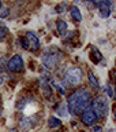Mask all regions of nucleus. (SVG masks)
<instances>
[{
	"mask_svg": "<svg viewBox=\"0 0 116 132\" xmlns=\"http://www.w3.org/2000/svg\"><path fill=\"white\" fill-rule=\"evenodd\" d=\"M92 101V95L86 88H77L67 99V107L71 114H81Z\"/></svg>",
	"mask_w": 116,
	"mask_h": 132,
	"instance_id": "1",
	"label": "nucleus"
},
{
	"mask_svg": "<svg viewBox=\"0 0 116 132\" xmlns=\"http://www.w3.org/2000/svg\"><path fill=\"white\" fill-rule=\"evenodd\" d=\"M92 110L94 111L97 118H105L108 114L109 106L108 101L105 99V96H96L92 101Z\"/></svg>",
	"mask_w": 116,
	"mask_h": 132,
	"instance_id": "2",
	"label": "nucleus"
},
{
	"mask_svg": "<svg viewBox=\"0 0 116 132\" xmlns=\"http://www.w3.org/2000/svg\"><path fill=\"white\" fill-rule=\"evenodd\" d=\"M82 77H83V73H82V69L79 66H71V68H68L64 73V81L70 85L79 84Z\"/></svg>",
	"mask_w": 116,
	"mask_h": 132,
	"instance_id": "3",
	"label": "nucleus"
},
{
	"mask_svg": "<svg viewBox=\"0 0 116 132\" xmlns=\"http://www.w3.org/2000/svg\"><path fill=\"white\" fill-rule=\"evenodd\" d=\"M7 69L12 73H19L23 70V59L20 55H14L7 62Z\"/></svg>",
	"mask_w": 116,
	"mask_h": 132,
	"instance_id": "4",
	"label": "nucleus"
},
{
	"mask_svg": "<svg viewBox=\"0 0 116 132\" xmlns=\"http://www.w3.org/2000/svg\"><path fill=\"white\" fill-rule=\"evenodd\" d=\"M59 61H60V58H59V55H57L55 51H48L43 56V62H44V65H45L47 69L56 68V66L59 65Z\"/></svg>",
	"mask_w": 116,
	"mask_h": 132,
	"instance_id": "5",
	"label": "nucleus"
},
{
	"mask_svg": "<svg viewBox=\"0 0 116 132\" xmlns=\"http://www.w3.org/2000/svg\"><path fill=\"white\" fill-rule=\"evenodd\" d=\"M81 121L88 127H92L96 124L97 117H96V114H94V111L92 110V107H86V109L81 113Z\"/></svg>",
	"mask_w": 116,
	"mask_h": 132,
	"instance_id": "6",
	"label": "nucleus"
},
{
	"mask_svg": "<svg viewBox=\"0 0 116 132\" xmlns=\"http://www.w3.org/2000/svg\"><path fill=\"white\" fill-rule=\"evenodd\" d=\"M94 6L98 8V14H100L101 18H108L111 15V7L112 4L108 0H100V2H96Z\"/></svg>",
	"mask_w": 116,
	"mask_h": 132,
	"instance_id": "7",
	"label": "nucleus"
},
{
	"mask_svg": "<svg viewBox=\"0 0 116 132\" xmlns=\"http://www.w3.org/2000/svg\"><path fill=\"white\" fill-rule=\"evenodd\" d=\"M25 39H26L27 47L30 51H37V50L40 48V40H38V37H37L36 33L27 32L26 35H25Z\"/></svg>",
	"mask_w": 116,
	"mask_h": 132,
	"instance_id": "8",
	"label": "nucleus"
},
{
	"mask_svg": "<svg viewBox=\"0 0 116 132\" xmlns=\"http://www.w3.org/2000/svg\"><path fill=\"white\" fill-rule=\"evenodd\" d=\"M88 80H89L90 87H92L94 91H98V89H100V84H98V80H97V77L94 76V73H93V72H89V73H88Z\"/></svg>",
	"mask_w": 116,
	"mask_h": 132,
	"instance_id": "9",
	"label": "nucleus"
},
{
	"mask_svg": "<svg viewBox=\"0 0 116 132\" xmlns=\"http://www.w3.org/2000/svg\"><path fill=\"white\" fill-rule=\"evenodd\" d=\"M70 15H71V18L75 21V22H81L82 21V14H81L79 8L75 7V6H72L70 8Z\"/></svg>",
	"mask_w": 116,
	"mask_h": 132,
	"instance_id": "10",
	"label": "nucleus"
},
{
	"mask_svg": "<svg viewBox=\"0 0 116 132\" xmlns=\"http://www.w3.org/2000/svg\"><path fill=\"white\" fill-rule=\"evenodd\" d=\"M56 29L59 32V35H64L66 30H67V22L63 19H57L56 21Z\"/></svg>",
	"mask_w": 116,
	"mask_h": 132,
	"instance_id": "11",
	"label": "nucleus"
},
{
	"mask_svg": "<svg viewBox=\"0 0 116 132\" xmlns=\"http://www.w3.org/2000/svg\"><path fill=\"white\" fill-rule=\"evenodd\" d=\"M41 88H43V92H44V96L47 99H51L52 96V88L49 87V84L47 81H44L43 84H41Z\"/></svg>",
	"mask_w": 116,
	"mask_h": 132,
	"instance_id": "12",
	"label": "nucleus"
},
{
	"mask_svg": "<svg viewBox=\"0 0 116 132\" xmlns=\"http://www.w3.org/2000/svg\"><path fill=\"white\" fill-rule=\"evenodd\" d=\"M60 120L57 117H53V116H51V117L48 118V125L49 128H59L60 127Z\"/></svg>",
	"mask_w": 116,
	"mask_h": 132,
	"instance_id": "13",
	"label": "nucleus"
},
{
	"mask_svg": "<svg viewBox=\"0 0 116 132\" xmlns=\"http://www.w3.org/2000/svg\"><path fill=\"white\" fill-rule=\"evenodd\" d=\"M92 51H93V55H90V58H92V61L94 62V63H98L101 59H102V56H101V52L100 51H97L94 47H92Z\"/></svg>",
	"mask_w": 116,
	"mask_h": 132,
	"instance_id": "14",
	"label": "nucleus"
},
{
	"mask_svg": "<svg viewBox=\"0 0 116 132\" xmlns=\"http://www.w3.org/2000/svg\"><path fill=\"white\" fill-rule=\"evenodd\" d=\"M105 94L108 95L109 98H113L115 96V94H113V87L109 84V82H107V85H105Z\"/></svg>",
	"mask_w": 116,
	"mask_h": 132,
	"instance_id": "15",
	"label": "nucleus"
},
{
	"mask_svg": "<svg viewBox=\"0 0 116 132\" xmlns=\"http://www.w3.org/2000/svg\"><path fill=\"white\" fill-rule=\"evenodd\" d=\"M10 15V10L6 7H2L0 8V18H7V16Z\"/></svg>",
	"mask_w": 116,
	"mask_h": 132,
	"instance_id": "16",
	"label": "nucleus"
},
{
	"mask_svg": "<svg viewBox=\"0 0 116 132\" xmlns=\"http://www.w3.org/2000/svg\"><path fill=\"white\" fill-rule=\"evenodd\" d=\"M66 8H67V4H66V3H61V4H57L55 10H56V12H59V14H61V12H64Z\"/></svg>",
	"mask_w": 116,
	"mask_h": 132,
	"instance_id": "17",
	"label": "nucleus"
},
{
	"mask_svg": "<svg viewBox=\"0 0 116 132\" xmlns=\"http://www.w3.org/2000/svg\"><path fill=\"white\" fill-rule=\"evenodd\" d=\"M7 33H8L7 28H4V26H0V41H2V40H4V37L7 36Z\"/></svg>",
	"mask_w": 116,
	"mask_h": 132,
	"instance_id": "18",
	"label": "nucleus"
},
{
	"mask_svg": "<svg viewBox=\"0 0 116 132\" xmlns=\"http://www.w3.org/2000/svg\"><path fill=\"white\" fill-rule=\"evenodd\" d=\"M93 132H102V128L100 125H96V127L93 128Z\"/></svg>",
	"mask_w": 116,
	"mask_h": 132,
	"instance_id": "19",
	"label": "nucleus"
},
{
	"mask_svg": "<svg viewBox=\"0 0 116 132\" xmlns=\"http://www.w3.org/2000/svg\"><path fill=\"white\" fill-rule=\"evenodd\" d=\"M3 81H4V76H3V74H0V85L3 84Z\"/></svg>",
	"mask_w": 116,
	"mask_h": 132,
	"instance_id": "20",
	"label": "nucleus"
},
{
	"mask_svg": "<svg viewBox=\"0 0 116 132\" xmlns=\"http://www.w3.org/2000/svg\"><path fill=\"white\" fill-rule=\"evenodd\" d=\"M112 76H113V80H115V84H116V70L112 72Z\"/></svg>",
	"mask_w": 116,
	"mask_h": 132,
	"instance_id": "21",
	"label": "nucleus"
},
{
	"mask_svg": "<svg viewBox=\"0 0 116 132\" xmlns=\"http://www.w3.org/2000/svg\"><path fill=\"white\" fill-rule=\"evenodd\" d=\"M113 117H115V121H116V106L113 107Z\"/></svg>",
	"mask_w": 116,
	"mask_h": 132,
	"instance_id": "22",
	"label": "nucleus"
},
{
	"mask_svg": "<svg viewBox=\"0 0 116 132\" xmlns=\"http://www.w3.org/2000/svg\"><path fill=\"white\" fill-rule=\"evenodd\" d=\"M8 132H18V131H16V129H10Z\"/></svg>",
	"mask_w": 116,
	"mask_h": 132,
	"instance_id": "23",
	"label": "nucleus"
},
{
	"mask_svg": "<svg viewBox=\"0 0 116 132\" xmlns=\"http://www.w3.org/2000/svg\"><path fill=\"white\" fill-rule=\"evenodd\" d=\"M3 7V4H2V2H0V8H2Z\"/></svg>",
	"mask_w": 116,
	"mask_h": 132,
	"instance_id": "24",
	"label": "nucleus"
},
{
	"mask_svg": "<svg viewBox=\"0 0 116 132\" xmlns=\"http://www.w3.org/2000/svg\"><path fill=\"white\" fill-rule=\"evenodd\" d=\"M108 132H115V131H113V129H109V131H108Z\"/></svg>",
	"mask_w": 116,
	"mask_h": 132,
	"instance_id": "25",
	"label": "nucleus"
},
{
	"mask_svg": "<svg viewBox=\"0 0 116 132\" xmlns=\"http://www.w3.org/2000/svg\"><path fill=\"white\" fill-rule=\"evenodd\" d=\"M0 113H2V111H0Z\"/></svg>",
	"mask_w": 116,
	"mask_h": 132,
	"instance_id": "26",
	"label": "nucleus"
}]
</instances>
